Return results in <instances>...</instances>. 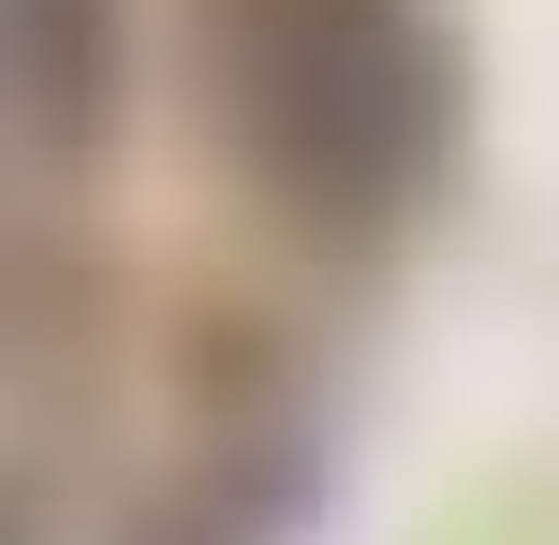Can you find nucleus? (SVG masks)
<instances>
[{"label":"nucleus","mask_w":559,"mask_h":545,"mask_svg":"<svg viewBox=\"0 0 559 545\" xmlns=\"http://www.w3.org/2000/svg\"><path fill=\"white\" fill-rule=\"evenodd\" d=\"M206 118L309 236H383L456 147V45L427 0H192Z\"/></svg>","instance_id":"1"},{"label":"nucleus","mask_w":559,"mask_h":545,"mask_svg":"<svg viewBox=\"0 0 559 545\" xmlns=\"http://www.w3.org/2000/svg\"><path fill=\"white\" fill-rule=\"evenodd\" d=\"M118 88V0H0V163L88 147Z\"/></svg>","instance_id":"2"}]
</instances>
